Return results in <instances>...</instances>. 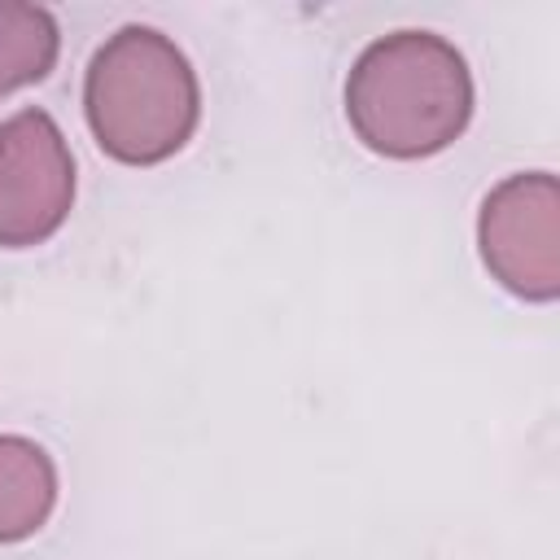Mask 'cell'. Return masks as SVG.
Here are the masks:
<instances>
[{"mask_svg":"<svg viewBox=\"0 0 560 560\" xmlns=\"http://www.w3.org/2000/svg\"><path fill=\"white\" fill-rule=\"evenodd\" d=\"M472 118V74L464 52L433 31L372 39L346 74V122L363 149L416 162L451 149Z\"/></svg>","mask_w":560,"mask_h":560,"instance_id":"1","label":"cell"},{"mask_svg":"<svg viewBox=\"0 0 560 560\" xmlns=\"http://www.w3.org/2000/svg\"><path fill=\"white\" fill-rule=\"evenodd\" d=\"M83 114L101 153L122 166H158L192 140L201 83L171 35L127 22L88 61Z\"/></svg>","mask_w":560,"mask_h":560,"instance_id":"2","label":"cell"},{"mask_svg":"<svg viewBox=\"0 0 560 560\" xmlns=\"http://www.w3.org/2000/svg\"><path fill=\"white\" fill-rule=\"evenodd\" d=\"M477 249L486 271L521 302L560 298V179L516 171L499 179L477 210Z\"/></svg>","mask_w":560,"mask_h":560,"instance_id":"3","label":"cell"},{"mask_svg":"<svg viewBox=\"0 0 560 560\" xmlns=\"http://www.w3.org/2000/svg\"><path fill=\"white\" fill-rule=\"evenodd\" d=\"M74 206V158L44 109L0 122V249H31L61 232Z\"/></svg>","mask_w":560,"mask_h":560,"instance_id":"4","label":"cell"},{"mask_svg":"<svg viewBox=\"0 0 560 560\" xmlns=\"http://www.w3.org/2000/svg\"><path fill=\"white\" fill-rule=\"evenodd\" d=\"M52 508H57L52 455L22 433H0V542H22L39 534Z\"/></svg>","mask_w":560,"mask_h":560,"instance_id":"5","label":"cell"},{"mask_svg":"<svg viewBox=\"0 0 560 560\" xmlns=\"http://www.w3.org/2000/svg\"><path fill=\"white\" fill-rule=\"evenodd\" d=\"M57 22L39 4H0V96L48 79L57 66Z\"/></svg>","mask_w":560,"mask_h":560,"instance_id":"6","label":"cell"}]
</instances>
